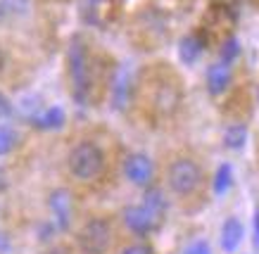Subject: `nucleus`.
<instances>
[{
	"label": "nucleus",
	"mask_w": 259,
	"mask_h": 254,
	"mask_svg": "<svg viewBox=\"0 0 259 254\" xmlns=\"http://www.w3.org/2000/svg\"><path fill=\"white\" fill-rule=\"evenodd\" d=\"M245 143H247V128H245V124H231V126H226V131H224V145H226L228 150H243Z\"/></svg>",
	"instance_id": "obj_14"
},
{
	"label": "nucleus",
	"mask_w": 259,
	"mask_h": 254,
	"mask_svg": "<svg viewBox=\"0 0 259 254\" xmlns=\"http://www.w3.org/2000/svg\"><path fill=\"white\" fill-rule=\"evenodd\" d=\"M231 185H233V169H231V164H221L214 174V192L226 195L231 190Z\"/></svg>",
	"instance_id": "obj_15"
},
{
	"label": "nucleus",
	"mask_w": 259,
	"mask_h": 254,
	"mask_svg": "<svg viewBox=\"0 0 259 254\" xmlns=\"http://www.w3.org/2000/svg\"><path fill=\"white\" fill-rule=\"evenodd\" d=\"M121 174L131 185L138 188H148L152 185V176H155V162L145 155V152H131L126 155L121 162Z\"/></svg>",
	"instance_id": "obj_5"
},
{
	"label": "nucleus",
	"mask_w": 259,
	"mask_h": 254,
	"mask_svg": "<svg viewBox=\"0 0 259 254\" xmlns=\"http://www.w3.org/2000/svg\"><path fill=\"white\" fill-rule=\"evenodd\" d=\"M240 55V43L238 38H226L224 40V45H221V62L226 64H233Z\"/></svg>",
	"instance_id": "obj_17"
},
{
	"label": "nucleus",
	"mask_w": 259,
	"mask_h": 254,
	"mask_svg": "<svg viewBox=\"0 0 259 254\" xmlns=\"http://www.w3.org/2000/svg\"><path fill=\"white\" fill-rule=\"evenodd\" d=\"M48 212L53 219L57 233H67L71 228V219H74V197L67 188H55L48 195Z\"/></svg>",
	"instance_id": "obj_6"
},
{
	"label": "nucleus",
	"mask_w": 259,
	"mask_h": 254,
	"mask_svg": "<svg viewBox=\"0 0 259 254\" xmlns=\"http://www.w3.org/2000/svg\"><path fill=\"white\" fill-rule=\"evenodd\" d=\"M12 114H15V107H12V103H10L8 97L0 93V121H3V119H10Z\"/></svg>",
	"instance_id": "obj_20"
},
{
	"label": "nucleus",
	"mask_w": 259,
	"mask_h": 254,
	"mask_svg": "<svg viewBox=\"0 0 259 254\" xmlns=\"http://www.w3.org/2000/svg\"><path fill=\"white\" fill-rule=\"evenodd\" d=\"M67 169L81 183L98 181L105 171V152L95 140H79L67 155Z\"/></svg>",
	"instance_id": "obj_2"
},
{
	"label": "nucleus",
	"mask_w": 259,
	"mask_h": 254,
	"mask_svg": "<svg viewBox=\"0 0 259 254\" xmlns=\"http://www.w3.org/2000/svg\"><path fill=\"white\" fill-rule=\"evenodd\" d=\"M183 254H212V249L207 245V240H193V242L183 249Z\"/></svg>",
	"instance_id": "obj_19"
},
{
	"label": "nucleus",
	"mask_w": 259,
	"mask_h": 254,
	"mask_svg": "<svg viewBox=\"0 0 259 254\" xmlns=\"http://www.w3.org/2000/svg\"><path fill=\"white\" fill-rule=\"evenodd\" d=\"M243 235H245L243 221L236 219V216H228L224 226H221V249L226 254H233L243 242Z\"/></svg>",
	"instance_id": "obj_9"
},
{
	"label": "nucleus",
	"mask_w": 259,
	"mask_h": 254,
	"mask_svg": "<svg viewBox=\"0 0 259 254\" xmlns=\"http://www.w3.org/2000/svg\"><path fill=\"white\" fill-rule=\"evenodd\" d=\"M128 88H131V83H128V72H126V69H119V72L114 74V79H112V103H114V107H117L119 112L128 105Z\"/></svg>",
	"instance_id": "obj_12"
},
{
	"label": "nucleus",
	"mask_w": 259,
	"mask_h": 254,
	"mask_svg": "<svg viewBox=\"0 0 259 254\" xmlns=\"http://www.w3.org/2000/svg\"><path fill=\"white\" fill-rule=\"evenodd\" d=\"M254 245L259 247V209H257V214H254Z\"/></svg>",
	"instance_id": "obj_21"
},
{
	"label": "nucleus",
	"mask_w": 259,
	"mask_h": 254,
	"mask_svg": "<svg viewBox=\"0 0 259 254\" xmlns=\"http://www.w3.org/2000/svg\"><path fill=\"white\" fill-rule=\"evenodd\" d=\"M204 83H207V90H209V95L219 97L224 95L231 86V64L226 62H212L207 67V74H204Z\"/></svg>",
	"instance_id": "obj_8"
},
{
	"label": "nucleus",
	"mask_w": 259,
	"mask_h": 254,
	"mask_svg": "<svg viewBox=\"0 0 259 254\" xmlns=\"http://www.w3.org/2000/svg\"><path fill=\"white\" fill-rule=\"evenodd\" d=\"M121 221H124V226L131 230L134 235L145 238V235H150L152 230L157 228L159 219L152 214V212H150L143 202H138V205L124 207V212H121Z\"/></svg>",
	"instance_id": "obj_7"
},
{
	"label": "nucleus",
	"mask_w": 259,
	"mask_h": 254,
	"mask_svg": "<svg viewBox=\"0 0 259 254\" xmlns=\"http://www.w3.org/2000/svg\"><path fill=\"white\" fill-rule=\"evenodd\" d=\"M204 53V43L202 38L197 36V33H188L186 38H181L179 43V57H181V62L183 64H195L200 57H202Z\"/></svg>",
	"instance_id": "obj_11"
},
{
	"label": "nucleus",
	"mask_w": 259,
	"mask_h": 254,
	"mask_svg": "<svg viewBox=\"0 0 259 254\" xmlns=\"http://www.w3.org/2000/svg\"><path fill=\"white\" fill-rule=\"evenodd\" d=\"M69 83L74 103L86 107L93 95V67H91L88 45L81 36H76L69 45Z\"/></svg>",
	"instance_id": "obj_1"
},
{
	"label": "nucleus",
	"mask_w": 259,
	"mask_h": 254,
	"mask_svg": "<svg viewBox=\"0 0 259 254\" xmlns=\"http://www.w3.org/2000/svg\"><path fill=\"white\" fill-rule=\"evenodd\" d=\"M202 167L193 157H176L166 167V190L176 197H190L202 188Z\"/></svg>",
	"instance_id": "obj_3"
},
{
	"label": "nucleus",
	"mask_w": 259,
	"mask_h": 254,
	"mask_svg": "<svg viewBox=\"0 0 259 254\" xmlns=\"http://www.w3.org/2000/svg\"><path fill=\"white\" fill-rule=\"evenodd\" d=\"M112 245V223L105 216H91L76 233V247L83 254H107Z\"/></svg>",
	"instance_id": "obj_4"
},
{
	"label": "nucleus",
	"mask_w": 259,
	"mask_h": 254,
	"mask_svg": "<svg viewBox=\"0 0 259 254\" xmlns=\"http://www.w3.org/2000/svg\"><path fill=\"white\" fill-rule=\"evenodd\" d=\"M119 254H155V249L145 242H134V245H126L121 247V252Z\"/></svg>",
	"instance_id": "obj_18"
},
{
	"label": "nucleus",
	"mask_w": 259,
	"mask_h": 254,
	"mask_svg": "<svg viewBox=\"0 0 259 254\" xmlns=\"http://www.w3.org/2000/svg\"><path fill=\"white\" fill-rule=\"evenodd\" d=\"M46 254H69V249L67 247H60V245H55V247H50Z\"/></svg>",
	"instance_id": "obj_22"
},
{
	"label": "nucleus",
	"mask_w": 259,
	"mask_h": 254,
	"mask_svg": "<svg viewBox=\"0 0 259 254\" xmlns=\"http://www.w3.org/2000/svg\"><path fill=\"white\" fill-rule=\"evenodd\" d=\"M93 3H98V0H93Z\"/></svg>",
	"instance_id": "obj_24"
},
{
	"label": "nucleus",
	"mask_w": 259,
	"mask_h": 254,
	"mask_svg": "<svg viewBox=\"0 0 259 254\" xmlns=\"http://www.w3.org/2000/svg\"><path fill=\"white\" fill-rule=\"evenodd\" d=\"M143 205L148 207V209L157 216L159 221H162V216L166 214V197H164V192L159 190V188L148 185V188H145V192H143Z\"/></svg>",
	"instance_id": "obj_13"
},
{
	"label": "nucleus",
	"mask_w": 259,
	"mask_h": 254,
	"mask_svg": "<svg viewBox=\"0 0 259 254\" xmlns=\"http://www.w3.org/2000/svg\"><path fill=\"white\" fill-rule=\"evenodd\" d=\"M5 188H8V176L3 174V169H0V192L5 190Z\"/></svg>",
	"instance_id": "obj_23"
},
{
	"label": "nucleus",
	"mask_w": 259,
	"mask_h": 254,
	"mask_svg": "<svg viewBox=\"0 0 259 254\" xmlns=\"http://www.w3.org/2000/svg\"><path fill=\"white\" fill-rule=\"evenodd\" d=\"M17 147V131L10 124L0 121V157H8Z\"/></svg>",
	"instance_id": "obj_16"
},
{
	"label": "nucleus",
	"mask_w": 259,
	"mask_h": 254,
	"mask_svg": "<svg viewBox=\"0 0 259 254\" xmlns=\"http://www.w3.org/2000/svg\"><path fill=\"white\" fill-rule=\"evenodd\" d=\"M67 121V114L60 105H53V107H43V110L31 119V124L38 131H60Z\"/></svg>",
	"instance_id": "obj_10"
}]
</instances>
